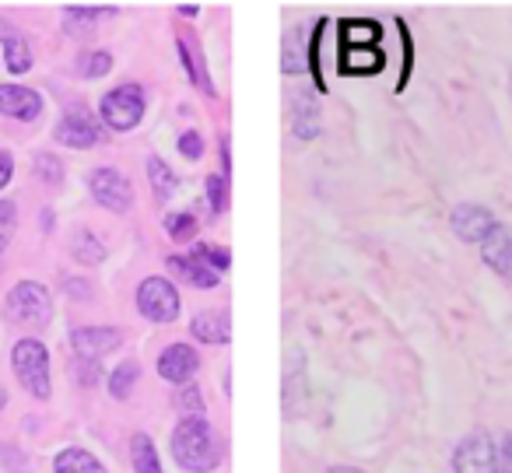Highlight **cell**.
<instances>
[{
    "instance_id": "obj_1",
    "label": "cell",
    "mask_w": 512,
    "mask_h": 473,
    "mask_svg": "<svg viewBox=\"0 0 512 473\" xmlns=\"http://www.w3.org/2000/svg\"><path fill=\"white\" fill-rule=\"evenodd\" d=\"M172 456L183 470L207 473L221 463V445L204 417H183L172 431Z\"/></svg>"
},
{
    "instance_id": "obj_2",
    "label": "cell",
    "mask_w": 512,
    "mask_h": 473,
    "mask_svg": "<svg viewBox=\"0 0 512 473\" xmlns=\"http://www.w3.org/2000/svg\"><path fill=\"white\" fill-rule=\"evenodd\" d=\"M11 365H15V375L25 389H29L36 400H50V351L43 347V340L25 337L15 344L11 351Z\"/></svg>"
},
{
    "instance_id": "obj_3",
    "label": "cell",
    "mask_w": 512,
    "mask_h": 473,
    "mask_svg": "<svg viewBox=\"0 0 512 473\" xmlns=\"http://www.w3.org/2000/svg\"><path fill=\"white\" fill-rule=\"evenodd\" d=\"M144 106H148V102H144V88L120 85V88H113V92L102 95L99 116H102V123H106L109 130H116V134H127V130H134L137 123H141Z\"/></svg>"
},
{
    "instance_id": "obj_4",
    "label": "cell",
    "mask_w": 512,
    "mask_h": 473,
    "mask_svg": "<svg viewBox=\"0 0 512 473\" xmlns=\"http://www.w3.org/2000/svg\"><path fill=\"white\" fill-rule=\"evenodd\" d=\"M8 312L15 323L46 326L53 319V298H50V291H46V284L18 281L8 295Z\"/></svg>"
},
{
    "instance_id": "obj_5",
    "label": "cell",
    "mask_w": 512,
    "mask_h": 473,
    "mask_svg": "<svg viewBox=\"0 0 512 473\" xmlns=\"http://www.w3.org/2000/svg\"><path fill=\"white\" fill-rule=\"evenodd\" d=\"M137 309L151 323H172L179 316V291L165 277H148L137 288Z\"/></svg>"
},
{
    "instance_id": "obj_6",
    "label": "cell",
    "mask_w": 512,
    "mask_h": 473,
    "mask_svg": "<svg viewBox=\"0 0 512 473\" xmlns=\"http://www.w3.org/2000/svg\"><path fill=\"white\" fill-rule=\"evenodd\" d=\"M88 186H92V197L99 200V207H106V211L127 214L130 207H134V190H130V179L123 176L120 169H109V165H102V169H95L92 176H88Z\"/></svg>"
},
{
    "instance_id": "obj_7",
    "label": "cell",
    "mask_w": 512,
    "mask_h": 473,
    "mask_svg": "<svg viewBox=\"0 0 512 473\" xmlns=\"http://www.w3.org/2000/svg\"><path fill=\"white\" fill-rule=\"evenodd\" d=\"M453 466L456 473H498V445L491 435L474 431L467 435L453 452Z\"/></svg>"
},
{
    "instance_id": "obj_8",
    "label": "cell",
    "mask_w": 512,
    "mask_h": 473,
    "mask_svg": "<svg viewBox=\"0 0 512 473\" xmlns=\"http://www.w3.org/2000/svg\"><path fill=\"white\" fill-rule=\"evenodd\" d=\"M200 368V354L190 344H169L158 354V375L172 386H190Z\"/></svg>"
},
{
    "instance_id": "obj_9",
    "label": "cell",
    "mask_w": 512,
    "mask_h": 473,
    "mask_svg": "<svg viewBox=\"0 0 512 473\" xmlns=\"http://www.w3.org/2000/svg\"><path fill=\"white\" fill-rule=\"evenodd\" d=\"M449 225H453V232L460 235L463 242H477V246H481V242L498 228V221H495V214H491L488 207L460 204V207H453V218H449Z\"/></svg>"
},
{
    "instance_id": "obj_10",
    "label": "cell",
    "mask_w": 512,
    "mask_h": 473,
    "mask_svg": "<svg viewBox=\"0 0 512 473\" xmlns=\"http://www.w3.org/2000/svg\"><path fill=\"white\" fill-rule=\"evenodd\" d=\"M120 340H123V333L113 330V326H85V330L71 333L74 354H78L81 361H99L102 354L120 347Z\"/></svg>"
},
{
    "instance_id": "obj_11",
    "label": "cell",
    "mask_w": 512,
    "mask_h": 473,
    "mask_svg": "<svg viewBox=\"0 0 512 473\" xmlns=\"http://www.w3.org/2000/svg\"><path fill=\"white\" fill-rule=\"evenodd\" d=\"M386 67V57L379 46H337V71L351 78H369Z\"/></svg>"
},
{
    "instance_id": "obj_12",
    "label": "cell",
    "mask_w": 512,
    "mask_h": 473,
    "mask_svg": "<svg viewBox=\"0 0 512 473\" xmlns=\"http://www.w3.org/2000/svg\"><path fill=\"white\" fill-rule=\"evenodd\" d=\"M0 113L32 123L43 116V95L22 85H0Z\"/></svg>"
},
{
    "instance_id": "obj_13",
    "label": "cell",
    "mask_w": 512,
    "mask_h": 473,
    "mask_svg": "<svg viewBox=\"0 0 512 473\" xmlns=\"http://www.w3.org/2000/svg\"><path fill=\"white\" fill-rule=\"evenodd\" d=\"M99 123L92 120L88 113H67L57 127V141L64 148H74V151H85V148H95L99 144Z\"/></svg>"
},
{
    "instance_id": "obj_14",
    "label": "cell",
    "mask_w": 512,
    "mask_h": 473,
    "mask_svg": "<svg viewBox=\"0 0 512 473\" xmlns=\"http://www.w3.org/2000/svg\"><path fill=\"white\" fill-rule=\"evenodd\" d=\"M481 256L498 277H512V232L498 225L488 239L481 242Z\"/></svg>"
},
{
    "instance_id": "obj_15",
    "label": "cell",
    "mask_w": 512,
    "mask_h": 473,
    "mask_svg": "<svg viewBox=\"0 0 512 473\" xmlns=\"http://www.w3.org/2000/svg\"><path fill=\"white\" fill-rule=\"evenodd\" d=\"M190 333L200 340V344H228V337H232V323H228V316L218 309L197 312L193 323H190Z\"/></svg>"
},
{
    "instance_id": "obj_16",
    "label": "cell",
    "mask_w": 512,
    "mask_h": 473,
    "mask_svg": "<svg viewBox=\"0 0 512 473\" xmlns=\"http://www.w3.org/2000/svg\"><path fill=\"white\" fill-rule=\"evenodd\" d=\"M53 473H106V466H102L88 449L71 445V449L57 452V459H53Z\"/></svg>"
},
{
    "instance_id": "obj_17",
    "label": "cell",
    "mask_w": 512,
    "mask_h": 473,
    "mask_svg": "<svg viewBox=\"0 0 512 473\" xmlns=\"http://www.w3.org/2000/svg\"><path fill=\"white\" fill-rule=\"evenodd\" d=\"M292 113H295V134L302 141H313L320 134V113H316V102L309 92H295L292 99Z\"/></svg>"
},
{
    "instance_id": "obj_18",
    "label": "cell",
    "mask_w": 512,
    "mask_h": 473,
    "mask_svg": "<svg viewBox=\"0 0 512 473\" xmlns=\"http://www.w3.org/2000/svg\"><path fill=\"white\" fill-rule=\"evenodd\" d=\"M379 39H383L379 22H369V18L341 22V46H379Z\"/></svg>"
},
{
    "instance_id": "obj_19",
    "label": "cell",
    "mask_w": 512,
    "mask_h": 473,
    "mask_svg": "<svg viewBox=\"0 0 512 473\" xmlns=\"http://www.w3.org/2000/svg\"><path fill=\"white\" fill-rule=\"evenodd\" d=\"M169 267L176 270V274H183L190 284H197V288H214V284L221 281V274H214L197 256H169Z\"/></svg>"
},
{
    "instance_id": "obj_20",
    "label": "cell",
    "mask_w": 512,
    "mask_h": 473,
    "mask_svg": "<svg viewBox=\"0 0 512 473\" xmlns=\"http://www.w3.org/2000/svg\"><path fill=\"white\" fill-rule=\"evenodd\" d=\"M0 46H4V67H8L11 74L32 71V46L25 43V36H18V32H8V36L0 39Z\"/></svg>"
},
{
    "instance_id": "obj_21",
    "label": "cell",
    "mask_w": 512,
    "mask_h": 473,
    "mask_svg": "<svg viewBox=\"0 0 512 473\" xmlns=\"http://www.w3.org/2000/svg\"><path fill=\"white\" fill-rule=\"evenodd\" d=\"M130 459H134V473H162L155 442H151V435H144V431H137V435L130 438Z\"/></svg>"
},
{
    "instance_id": "obj_22",
    "label": "cell",
    "mask_w": 512,
    "mask_h": 473,
    "mask_svg": "<svg viewBox=\"0 0 512 473\" xmlns=\"http://www.w3.org/2000/svg\"><path fill=\"white\" fill-rule=\"evenodd\" d=\"M71 253L78 263H88V267H95V263L106 260V246H102L99 239H95L92 232H78L71 239Z\"/></svg>"
},
{
    "instance_id": "obj_23",
    "label": "cell",
    "mask_w": 512,
    "mask_h": 473,
    "mask_svg": "<svg viewBox=\"0 0 512 473\" xmlns=\"http://www.w3.org/2000/svg\"><path fill=\"white\" fill-rule=\"evenodd\" d=\"M148 176H151V190H155V197L169 200L172 190H176V176H172V169L158 155L148 158Z\"/></svg>"
},
{
    "instance_id": "obj_24",
    "label": "cell",
    "mask_w": 512,
    "mask_h": 473,
    "mask_svg": "<svg viewBox=\"0 0 512 473\" xmlns=\"http://www.w3.org/2000/svg\"><path fill=\"white\" fill-rule=\"evenodd\" d=\"M134 382H137V365L134 361H123V365H116L113 372H109V393H113L116 400H127Z\"/></svg>"
},
{
    "instance_id": "obj_25",
    "label": "cell",
    "mask_w": 512,
    "mask_h": 473,
    "mask_svg": "<svg viewBox=\"0 0 512 473\" xmlns=\"http://www.w3.org/2000/svg\"><path fill=\"white\" fill-rule=\"evenodd\" d=\"M179 57H183V64H186V71H190L193 85L204 88V95H214V85H211V78H207V71H204V60L193 57L190 43H186V39H179Z\"/></svg>"
},
{
    "instance_id": "obj_26",
    "label": "cell",
    "mask_w": 512,
    "mask_h": 473,
    "mask_svg": "<svg viewBox=\"0 0 512 473\" xmlns=\"http://www.w3.org/2000/svg\"><path fill=\"white\" fill-rule=\"evenodd\" d=\"M193 256H197L200 263H207V267H211L214 274H225V270L232 267V256H228V249H221V246H207V242H200V246H193Z\"/></svg>"
},
{
    "instance_id": "obj_27",
    "label": "cell",
    "mask_w": 512,
    "mask_h": 473,
    "mask_svg": "<svg viewBox=\"0 0 512 473\" xmlns=\"http://www.w3.org/2000/svg\"><path fill=\"white\" fill-rule=\"evenodd\" d=\"M299 50H302V29H295L292 36L285 39V57H281V64H285V74L306 71V64L299 60Z\"/></svg>"
},
{
    "instance_id": "obj_28",
    "label": "cell",
    "mask_w": 512,
    "mask_h": 473,
    "mask_svg": "<svg viewBox=\"0 0 512 473\" xmlns=\"http://www.w3.org/2000/svg\"><path fill=\"white\" fill-rule=\"evenodd\" d=\"M109 67H113V57L106 50H95L81 57V74L85 78H102V74H109Z\"/></svg>"
},
{
    "instance_id": "obj_29",
    "label": "cell",
    "mask_w": 512,
    "mask_h": 473,
    "mask_svg": "<svg viewBox=\"0 0 512 473\" xmlns=\"http://www.w3.org/2000/svg\"><path fill=\"white\" fill-rule=\"evenodd\" d=\"M165 232H169L172 239L186 242L197 232V221H193V214H169V218H165Z\"/></svg>"
},
{
    "instance_id": "obj_30",
    "label": "cell",
    "mask_w": 512,
    "mask_h": 473,
    "mask_svg": "<svg viewBox=\"0 0 512 473\" xmlns=\"http://www.w3.org/2000/svg\"><path fill=\"white\" fill-rule=\"evenodd\" d=\"M36 172H39V179H46V183H60V179H64V165H60V158H53V155H39Z\"/></svg>"
},
{
    "instance_id": "obj_31",
    "label": "cell",
    "mask_w": 512,
    "mask_h": 473,
    "mask_svg": "<svg viewBox=\"0 0 512 473\" xmlns=\"http://www.w3.org/2000/svg\"><path fill=\"white\" fill-rule=\"evenodd\" d=\"M179 407L186 410V417H204V396H200V389L186 386L183 396H179Z\"/></svg>"
},
{
    "instance_id": "obj_32",
    "label": "cell",
    "mask_w": 512,
    "mask_h": 473,
    "mask_svg": "<svg viewBox=\"0 0 512 473\" xmlns=\"http://www.w3.org/2000/svg\"><path fill=\"white\" fill-rule=\"evenodd\" d=\"M179 151H183V158H190V162H197V158L204 155V141H200L197 130H186V134L179 137Z\"/></svg>"
},
{
    "instance_id": "obj_33",
    "label": "cell",
    "mask_w": 512,
    "mask_h": 473,
    "mask_svg": "<svg viewBox=\"0 0 512 473\" xmlns=\"http://www.w3.org/2000/svg\"><path fill=\"white\" fill-rule=\"evenodd\" d=\"M225 186H228L225 176H207V197H211L214 211H221V207H225Z\"/></svg>"
},
{
    "instance_id": "obj_34",
    "label": "cell",
    "mask_w": 512,
    "mask_h": 473,
    "mask_svg": "<svg viewBox=\"0 0 512 473\" xmlns=\"http://www.w3.org/2000/svg\"><path fill=\"white\" fill-rule=\"evenodd\" d=\"M116 8H67V18L71 22H95V18H106L113 15Z\"/></svg>"
},
{
    "instance_id": "obj_35",
    "label": "cell",
    "mask_w": 512,
    "mask_h": 473,
    "mask_svg": "<svg viewBox=\"0 0 512 473\" xmlns=\"http://www.w3.org/2000/svg\"><path fill=\"white\" fill-rule=\"evenodd\" d=\"M400 32H404V74H400V81H397V92L407 85V74H411V64H414V43H411V36H407L404 22H400Z\"/></svg>"
},
{
    "instance_id": "obj_36",
    "label": "cell",
    "mask_w": 512,
    "mask_h": 473,
    "mask_svg": "<svg viewBox=\"0 0 512 473\" xmlns=\"http://www.w3.org/2000/svg\"><path fill=\"white\" fill-rule=\"evenodd\" d=\"M498 473H512V431L498 445Z\"/></svg>"
},
{
    "instance_id": "obj_37",
    "label": "cell",
    "mask_w": 512,
    "mask_h": 473,
    "mask_svg": "<svg viewBox=\"0 0 512 473\" xmlns=\"http://www.w3.org/2000/svg\"><path fill=\"white\" fill-rule=\"evenodd\" d=\"M11 176H15V158L11 151H0V190L11 183Z\"/></svg>"
},
{
    "instance_id": "obj_38",
    "label": "cell",
    "mask_w": 512,
    "mask_h": 473,
    "mask_svg": "<svg viewBox=\"0 0 512 473\" xmlns=\"http://www.w3.org/2000/svg\"><path fill=\"white\" fill-rule=\"evenodd\" d=\"M11 228H15V204L4 200V204H0V232H11Z\"/></svg>"
},
{
    "instance_id": "obj_39",
    "label": "cell",
    "mask_w": 512,
    "mask_h": 473,
    "mask_svg": "<svg viewBox=\"0 0 512 473\" xmlns=\"http://www.w3.org/2000/svg\"><path fill=\"white\" fill-rule=\"evenodd\" d=\"M327 473H362V470H355V466H334V470H327Z\"/></svg>"
},
{
    "instance_id": "obj_40",
    "label": "cell",
    "mask_w": 512,
    "mask_h": 473,
    "mask_svg": "<svg viewBox=\"0 0 512 473\" xmlns=\"http://www.w3.org/2000/svg\"><path fill=\"white\" fill-rule=\"evenodd\" d=\"M11 242V232H0V253H4V246Z\"/></svg>"
},
{
    "instance_id": "obj_41",
    "label": "cell",
    "mask_w": 512,
    "mask_h": 473,
    "mask_svg": "<svg viewBox=\"0 0 512 473\" xmlns=\"http://www.w3.org/2000/svg\"><path fill=\"white\" fill-rule=\"evenodd\" d=\"M4 403H8V393H4V389H0V410H4Z\"/></svg>"
},
{
    "instance_id": "obj_42",
    "label": "cell",
    "mask_w": 512,
    "mask_h": 473,
    "mask_svg": "<svg viewBox=\"0 0 512 473\" xmlns=\"http://www.w3.org/2000/svg\"><path fill=\"white\" fill-rule=\"evenodd\" d=\"M509 88H512V78H509Z\"/></svg>"
}]
</instances>
